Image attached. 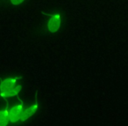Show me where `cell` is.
Segmentation results:
<instances>
[{"instance_id": "6da1fadb", "label": "cell", "mask_w": 128, "mask_h": 126, "mask_svg": "<svg viewBox=\"0 0 128 126\" xmlns=\"http://www.w3.org/2000/svg\"><path fill=\"white\" fill-rule=\"evenodd\" d=\"M23 103L16 104L9 110V119L11 123H16L20 120L23 112Z\"/></svg>"}, {"instance_id": "3957f363", "label": "cell", "mask_w": 128, "mask_h": 126, "mask_svg": "<svg viewBox=\"0 0 128 126\" xmlns=\"http://www.w3.org/2000/svg\"><path fill=\"white\" fill-rule=\"evenodd\" d=\"M18 79H20V77H18V78H8L2 81L1 84H0V94L6 93L7 91L11 90L12 89H13L16 86L15 84H16L17 81Z\"/></svg>"}, {"instance_id": "8992f818", "label": "cell", "mask_w": 128, "mask_h": 126, "mask_svg": "<svg viewBox=\"0 0 128 126\" xmlns=\"http://www.w3.org/2000/svg\"><path fill=\"white\" fill-rule=\"evenodd\" d=\"M21 89H22V87L20 85L15 86L11 90L7 91V92H6V93H3V94H0V96H2V97H12V96H18V94L20 93V91L21 90Z\"/></svg>"}, {"instance_id": "277c9868", "label": "cell", "mask_w": 128, "mask_h": 126, "mask_svg": "<svg viewBox=\"0 0 128 126\" xmlns=\"http://www.w3.org/2000/svg\"><path fill=\"white\" fill-rule=\"evenodd\" d=\"M37 110H38V102H37V99H36V102L34 104H32V106H30L29 108H27V109H26L25 110H23L20 121L24 122V121L27 120L29 117H31L36 111H37Z\"/></svg>"}, {"instance_id": "52a82bcc", "label": "cell", "mask_w": 128, "mask_h": 126, "mask_svg": "<svg viewBox=\"0 0 128 126\" xmlns=\"http://www.w3.org/2000/svg\"><path fill=\"white\" fill-rule=\"evenodd\" d=\"M12 4H14V5H18V4H20L21 3H23L25 0H11Z\"/></svg>"}, {"instance_id": "5b68a950", "label": "cell", "mask_w": 128, "mask_h": 126, "mask_svg": "<svg viewBox=\"0 0 128 126\" xmlns=\"http://www.w3.org/2000/svg\"><path fill=\"white\" fill-rule=\"evenodd\" d=\"M9 122V110L6 108L0 111V126H7Z\"/></svg>"}, {"instance_id": "7a4b0ae2", "label": "cell", "mask_w": 128, "mask_h": 126, "mask_svg": "<svg viewBox=\"0 0 128 126\" xmlns=\"http://www.w3.org/2000/svg\"><path fill=\"white\" fill-rule=\"evenodd\" d=\"M50 17L48 20V28L49 32H55L60 29V14H46Z\"/></svg>"}]
</instances>
